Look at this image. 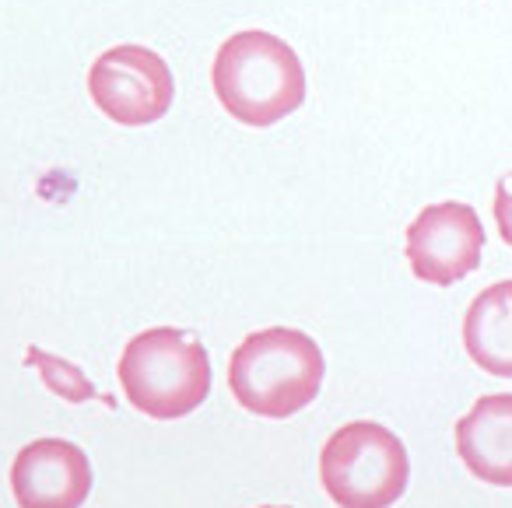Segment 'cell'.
I'll return each instance as SVG.
<instances>
[{
    "label": "cell",
    "mask_w": 512,
    "mask_h": 508,
    "mask_svg": "<svg viewBox=\"0 0 512 508\" xmlns=\"http://www.w3.org/2000/svg\"><path fill=\"white\" fill-rule=\"evenodd\" d=\"M411 463L390 428L376 421H351L327 438L320 452V484L334 505L383 508L404 494Z\"/></svg>",
    "instance_id": "obj_4"
},
{
    "label": "cell",
    "mask_w": 512,
    "mask_h": 508,
    "mask_svg": "<svg viewBox=\"0 0 512 508\" xmlns=\"http://www.w3.org/2000/svg\"><path fill=\"white\" fill-rule=\"evenodd\" d=\"M463 347L470 361L498 379H512V281L484 288L463 316Z\"/></svg>",
    "instance_id": "obj_9"
},
{
    "label": "cell",
    "mask_w": 512,
    "mask_h": 508,
    "mask_svg": "<svg viewBox=\"0 0 512 508\" xmlns=\"http://www.w3.org/2000/svg\"><path fill=\"white\" fill-rule=\"evenodd\" d=\"M221 109L246 127H274L306 102V71L285 39L246 29L221 43L211 67Z\"/></svg>",
    "instance_id": "obj_1"
},
{
    "label": "cell",
    "mask_w": 512,
    "mask_h": 508,
    "mask_svg": "<svg viewBox=\"0 0 512 508\" xmlns=\"http://www.w3.org/2000/svg\"><path fill=\"white\" fill-rule=\"evenodd\" d=\"M88 95L120 127H148L169 113L176 78L148 46H113L88 71Z\"/></svg>",
    "instance_id": "obj_5"
},
{
    "label": "cell",
    "mask_w": 512,
    "mask_h": 508,
    "mask_svg": "<svg viewBox=\"0 0 512 508\" xmlns=\"http://www.w3.org/2000/svg\"><path fill=\"white\" fill-rule=\"evenodd\" d=\"M456 452L477 480L512 487V393H488L456 421Z\"/></svg>",
    "instance_id": "obj_8"
},
{
    "label": "cell",
    "mask_w": 512,
    "mask_h": 508,
    "mask_svg": "<svg viewBox=\"0 0 512 508\" xmlns=\"http://www.w3.org/2000/svg\"><path fill=\"white\" fill-rule=\"evenodd\" d=\"M495 225L498 235L505 239V246H512V172L498 179L495 186Z\"/></svg>",
    "instance_id": "obj_11"
},
{
    "label": "cell",
    "mask_w": 512,
    "mask_h": 508,
    "mask_svg": "<svg viewBox=\"0 0 512 508\" xmlns=\"http://www.w3.org/2000/svg\"><path fill=\"white\" fill-rule=\"evenodd\" d=\"M29 361L39 368V372H43L46 386H50L57 396H64V400L81 403V400H92V396H95V389L88 386L85 375H81L74 365H67V361H57V358H50V354H43V351H29Z\"/></svg>",
    "instance_id": "obj_10"
},
{
    "label": "cell",
    "mask_w": 512,
    "mask_h": 508,
    "mask_svg": "<svg viewBox=\"0 0 512 508\" xmlns=\"http://www.w3.org/2000/svg\"><path fill=\"white\" fill-rule=\"evenodd\" d=\"M323 382V351L313 337L288 326L256 330L235 347L228 365V386L239 407L256 417L299 414L316 400Z\"/></svg>",
    "instance_id": "obj_2"
},
{
    "label": "cell",
    "mask_w": 512,
    "mask_h": 508,
    "mask_svg": "<svg viewBox=\"0 0 512 508\" xmlns=\"http://www.w3.org/2000/svg\"><path fill=\"white\" fill-rule=\"evenodd\" d=\"M407 263L414 277L435 288L463 281L481 267L484 253V228L470 204L442 200L418 214L407 225Z\"/></svg>",
    "instance_id": "obj_6"
},
{
    "label": "cell",
    "mask_w": 512,
    "mask_h": 508,
    "mask_svg": "<svg viewBox=\"0 0 512 508\" xmlns=\"http://www.w3.org/2000/svg\"><path fill=\"white\" fill-rule=\"evenodd\" d=\"M123 396L151 421H179L193 414L211 393L207 347L193 333L155 326L123 347L116 365Z\"/></svg>",
    "instance_id": "obj_3"
},
{
    "label": "cell",
    "mask_w": 512,
    "mask_h": 508,
    "mask_svg": "<svg viewBox=\"0 0 512 508\" xmlns=\"http://www.w3.org/2000/svg\"><path fill=\"white\" fill-rule=\"evenodd\" d=\"M11 491L18 505L71 508L92 494V466L74 442L39 438L29 442L11 463Z\"/></svg>",
    "instance_id": "obj_7"
}]
</instances>
